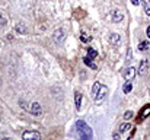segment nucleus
Here are the masks:
<instances>
[{
    "label": "nucleus",
    "mask_w": 150,
    "mask_h": 140,
    "mask_svg": "<svg viewBox=\"0 0 150 140\" xmlns=\"http://www.w3.org/2000/svg\"><path fill=\"white\" fill-rule=\"evenodd\" d=\"M76 133L79 136L80 140H92L93 137V133H92V129L82 120H79L76 123Z\"/></svg>",
    "instance_id": "nucleus-1"
},
{
    "label": "nucleus",
    "mask_w": 150,
    "mask_h": 140,
    "mask_svg": "<svg viewBox=\"0 0 150 140\" xmlns=\"http://www.w3.org/2000/svg\"><path fill=\"white\" fill-rule=\"evenodd\" d=\"M41 133L40 131H34V130H29V131H25L22 134V140H41Z\"/></svg>",
    "instance_id": "nucleus-2"
},
{
    "label": "nucleus",
    "mask_w": 150,
    "mask_h": 140,
    "mask_svg": "<svg viewBox=\"0 0 150 140\" xmlns=\"http://www.w3.org/2000/svg\"><path fill=\"white\" fill-rule=\"evenodd\" d=\"M122 76H124L125 80L131 82V80L136 77V69H134V67H125V69L122 70Z\"/></svg>",
    "instance_id": "nucleus-3"
},
{
    "label": "nucleus",
    "mask_w": 150,
    "mask_h": 140,
    "mask_svg": "<svg viewBox=\"0 0 150 140\" xmlns=\"http://www.w3.org/2000/svg\"><path fill=\"white\" fill-rule=\"evenodd\" d=\"M106 93H108V88L102 85V86H100V89H99V92H98V95L95 96V101H96V104H100V102H103V99H105Z\"/></svg>",
    "instance_id": "nucleus-4"
},
{
    "label": "nucleus",
    "mask_w": 150,
    "mask_h": 140,
    "mask_svg": "<svg viewBox=\"0 0 150 140\" xmlns=\"http://www.w3.org/2000/svg\"><path fill=\"white\" fill-rule=\"evenodd\" d=\"M52 40L57 43V44H61V41H64V31L63 29H57L52 35Z\"/></svg>",
    "instance_id": "nucleus-5"
},
{
    "label": "nucleus",
    "mask_w": 150,
    "mask_h": 140,
    "mask_svg": "<svg viewBox=\"0 0 150 140\" xmlns=\"http://www.w3.org/2000/svg\"><path fill=\"white\" fill-rule=\"evenodd\" d=\"M28 111H29V112H32L34 115H41V114H42V108H41V105H40L38 102H34Z\"/></svg>",
    "instance_id": "nucleus-6"
},
{
    "label": "nucleus",
    "mask_w": 150,
    "mask_h": 140,
    "mask_svg": "<svg viewBox=\"0 0 150 140\" xmlns=\"http://www.w3.org/2000/svg\"><path fill=\"white\" fill-rule=\"evenodd\" d=\"M150 115V104H146L144 107H143V109L140 111V120H144L146 117H149Z\"/></svg>",
    "instance_id": "nucleus-7"
},
{
    "label": "nucleus",
    "mask_w": 150,
    "mask_h": 140,
    "mask_svg": "<svg viewBox=\"0 0 150 140\" xmlns=\"http://www.w3.org/2000/svg\"><path fill=\"white\" fill-rule=\"evenodd\" d=\"M147 66H149V61H147L146 58L140 61V66H139V73H140L142 76L146 73V70H147Z\"/></svg>",
    "instance_id": "nucleus-8"
},
{
    "label": "nucleus",
    "mask_w": 150,
    "mask_h": 140,
    "mask_svg": "<svg viewBox=\"0 0 150 140\" xmlns=\"http://www.w3.org/2000/svg\"><path fill=\"white\" fill-rule=\"evenodd\" d=\"M120 41H121V37H120L118 34H111V35H109V43H111L112 45L120 44Z\"/></svg>",
    "instance_id": "nucleus-9"
},
{
    "label": "nucleus",
    "mask_w": 150,
    "mask_h": 140,
    "mask_svg": "<svg viewBox=\"0 0 150 140\" xmlns=\"http://www.w3.org/2000/svg\"><path fill=\"white\" fill-rule=\"evenodd\" d=\"M92 60H93V58H91V57H89V55H86V57H85V58H83V63H85V64H86V66H89V67H91V69H93V70H96V69H98V67H96V64H95V63H93V61H92Z\"/></svg>",
    "instance_id": "nucleus-10"
},
{
    "label": "nucleus",
    "mask_w": 150,
    "mask_h": 140,
    "mask_svg": "<svg viewBox=\"0 0 150 140\" xmlns=\"http://www.w3.org/2000/svg\"><path fill=\"white\" fill-rule=\"evenodd\" d=\"M122 18H124V15H122L120 10H114V12H112V19H114V22H121Z\"/></svg>",
    "instance_id": "nucleus-11"
},
{
    "label": "nucleus",
    "mask_w": 150,
    "mask_h": 140,
    "mask_svg": "<svg viewBox=\"0 0 150 140\" xmlns=\"http://www.w3.org/2000/svg\"><path fill=\"white\" fill-rule=\"evenodd\" d=\"M74 104H76V108L80 109V107H82V93L80 92L74 93Z\"/></svg>",
    "instance_id": "nucleus-12"
},
{
    "label": "nucleus",
    "mask_w": 150,
    "mask_h": 140,
    "mask_svg": "<svg viewBox=\"0 0 150 140\" xmlns=\"http://www.w3.org/2000/svg\"><path fill=\"white\" fill-rule=\"evenodd\" d=\"M15 29H16V32H18V34H21V35L26 34V28H25L22 23H18V25L15 26Z\"/></svg>",
    "instance_id": "nucleus-13"
},
{
    "label": "nucleus",
    "mask_w": 150,
    "mask_h": 140,
    "mask_svg": "<svg viewBox=\"0 0 150 140\" xmlns=\"http://www.w3.org/2000/svg\"><path fill=\"white\" fill-rule=\"evenodd\" d=\"M122 91H124V93H130L131 91H133V83L127 80L125 85H124V88H122Z\"/></svg>",
    "instance_id": "nucleus-14"
},
{
    "label": "nucleus",
    "mask_w": 150,
    "mask_h": 140,
    "mask_svg": "<svg viewBox=\"0 0 150 140\" xmlns=\"http://www.w3.org/2000/svg\"><path fill=\"white\" fill-rule=\"evenodd\" d=\"M88 55H89L91 58H96V55H98V51H96L95 48L89 47V48H88Z\"/></svg>",
    "instance_id": "nucleus-15"
},
{
    "label": "nucleus",
    "mask_w": 150,
    "mask_h": 140,
    "mask_svg": "<svg viewBox=\"0 0 150 140\" xmlns=\"http://www.w3.org/2000/svg\"><path fill=\"white\" fill-rule=\"evenodd\" d=\"M100 86H102V85H100L99 82H96V83L93 85V88H92V93H93V98H95V96L98 95V92H99V89H100Z\"/></svg>",
    "instance_id": "nucleus-16"
},
{
    "label": "nucleus",
    "mask_w": 150,
    "mask_h": 140,
    "mask_svg": "<svg viewBox=\"0 0 150 140\" xmlns=\"http://www.w3.org/2000/svg\"><path fill=\"white\" fill-rule=\"evenodd\" d=\"M147 48H149V43H147V41H142V43L139 44V50H140V51H146Z\"/></svg>",
    "instance_id": "nucleus-17"
},
{
    "label": "nucleus",
    "mask_w": 150,
    "mask_h": 140,
    "mask_svg": "<svg viewBox=\"0 0 150 140\" xmlns=\"http://www.w3.org/2000/svg\"><path fill=\"white\" fill-rule=\"evenodd\" d=\"M130 129H131L130 124H121V126H120V133H125V131H128Z\"/></svg>",
    "instance_id": "nucleus-18"
},
{
    "label": "nucleus",
    "mask_w": 150,
    "mask_h": 140,
    "mask_svg": "<svg viewBox=\"0 0 150 140\" xmlns=\"http://www.w3.org/2000/svg\"><path fill=\"white\" fill-rule=\"evenodd\" d=\"M142 4H143V9H144V12H146V15H147V16H150V6H149V4H147V3H146V1H143Z\"/></svg>",
    "instance_id": "nucleus-19"
},
{
    "label": "nucleus",
    "mask_w": 150,
    "mask_h": 140,
    "mask_svg": "<svg viewBox=\"0 0 150 140\" xmlns=\"http://www.w3.org/2000/svg\"><path fill=\"white\" fill-rule=\"evenodd\" d=\"M80 40H82L83 43H89V41H92V37H89V35H86V34H83V35L80 37Z\"/></svg>",
    "instance_id": "nucleus-20"
},
{
    "label": "nucleus",
    "mask_w": 150,
    "mask_h": 140,
    "mask_svg": "<svg viewBox=\"0 0 150 140\" xmlns=\"http://www.w3.org/2000/svg\"><path fill=\"white\" fill-rule=\"evenodd\" d=\"M130 60H133V51H131V48H128V51H127V58H125V61L130 63Z\"/></svg>",
    "instance_id": "nucleus-21"
},
{
    "label": "nucleus",
    "mask_w": 150,
    "mask_h": 140,
    "mask_svg": "<svg viewBox=\"0 0 150 140\" xmlns=\"http://www.w3.org/2000/svg\"><path fill=\"white\" fill-rule=\"evenodd\" d=\"M133 115H134L133 111H125V112H124V118H125V120H131Z\"/></svg>",
    "instance_id": "nucleus-22"
},
{
    "label": "nucleus",
    "mask_w": 150,
    "mask_h": 140,
    "mask_svg": "<svg viewBox=\"0 0 150 140\" xmlns=\"http://www.w3.org/2000/svg\"><path fill=\"white\" fill-rule=\"evenodd\" d=\"M4 25H6V19L0 15V26H4Z\"/></svg>",
    "instance_id": "nucleus-23"
},
{
    "label": "nucleus",
    "mask_w": 150,
    "mask_h": 140,
    "mask_svg": "<svg viewBox=\"0 0 150 140\" xmlns=\"http://www.w3.org/2000/svg\"><path fill=\"white\" fill-rule=\"evenodd\" d=\"M120 134L121 133H114V136H112V140H120L121 137H120Z\"/></svg>",
    "instance_id": "nucleus-24"
},
{
    "label": "nucleus",
    "mask_w": 150,
    "mask_h": 140,
    "mask_svg": "<svg viewBox=\"0 0 150 140\" xmlns=\"http://www.w3.org/2000/svg\"><path fill=\"white\" fill-rule=\"evenodd\" d=\"M131 3H133V4H136V6H137V4H140V1H139V0H131Z\"/></svg>",
    "instance_id": "nucleus-25"
},
{
    "label": "nucleus",
    "mask_w": 150,
    "mask_h": 140,
    "mask_svg": "<svg viewBox=\"0 0 150 140\" xmlns=\"http://www.w3.org/2000/svg\"><path fill=\"white\" fill-rule=\"evenodd\" d=\"M146 34H147V37H149V38H150V25H149V26H147V31H146Z\"/></svg>",
    "instance_id": "nucleus-26"
},
{
    "label": "nucleus",
    "mask_w": 150,
    "mask_h": 140,
    "mask_svg": "<svg viewBox=\"0 0 150 140\" xmlns=\"http://www.w3.org/2000/svg\"><path fill=\"white\" fill-rule=\"evenodd\" d=\"M3 140H12V139H9V137H6V139H3Z\"/></svg>",
    "instance_id": "nucleus-27"
},
{
    "label": "nucleus",
    "mask_w": 150,
    "mask_h": 140,
    "mask_svg": "<svg viewBox=\"0 0 150 140\" xmlns=\"http://www.w3.org/2000/svg\"><path fill=\"white\" fill-rule=\"evenodd\" d=\"M149 1H150V0H149Z\"/></svg>",
    "instance_id": "nucleus-28"
}]
</instances>
